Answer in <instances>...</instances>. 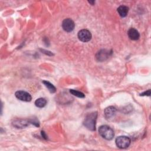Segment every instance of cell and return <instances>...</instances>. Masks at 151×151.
<instances>
[{
  "instance_id": "obj_1",
  "label": "cell",
  "mask_w": 151,
  "mask_h": 151,
  "mask_svg": "<svg viewBox=\"0 0 151 151\" xmlns=\"http://www.w3.org/2000/svg\"><path fill=\"white\" fill-rule=\"evenodd\" d=\"M97 117V112L93 111L90 113H88L83 122L84 126L88 130L91 131H94L96 130V124Z\"/></svg>"
},
{
  "instance_id": "obj_2",
  "label": "cell",
  "mask_w": 151,
  "mask_h": 151,
  "mask_svg": "<svg viewBox=\"0 0 151 151\" xmlns=\"http://www.w3.org/2000/svg\"><path fill=\"white\" fill-rule=\"evenodd\" d=\"M99 134L104 139L110 140L114 136V133L113 130L107 125H102L99 128Z\"/></svg>"
},
{
  "instance_id": "obj_3",
  "label": "cell",
  "mask_w": 151,
  "mask_h": 151,
  "mask_svg": "<svg viewBox=\"0 0 151 151\" xmlns=\"http://www.w3.org/2000/svg\"><path fill=\"white\" fill-rule=\"evenodd\" d=\"M116 146L120 149H125L129 146L131 143L130 139L126 136H120L116 139Z\"/></svg>"
},
{
  "instance_id": "obj_4",
  "label": "cell",
  "mask_w": 151,
  "mask_h": 151,
  "mask_svg": "<svg viewBox=\"0 0 151 151\" xmlns=\"http://www.w3.org/2000/svg\"><path fill=\"white\" fill-rule=\"evenodd\" d=\"M111 53H112L111 51L106 50V49H103L97 52V53L96 54V57L98 61L102 62L108 59L109 57L111 55Z\"/></svg>"
},
{
  "instance_id": "obj_5",
  "label": "cell",
  "mask_w": 151,
  "mask_h": 151,
  "mask_svg": "<svg viewBox=\"0 0 151 151\" xmlns=\"http://www.w3.org/2000/svg\"><path fill=\"white\" fill-rule=\"evenodd\" d=\"M78 39L84 42H88L91 39V32L86 29H81L78 31Z\"/></svg>"
},
{
  "instance_id": "obj_6",
  "label": "cell",
  "mask_w": 151,
  "mask_h": 151,
  "mask_svg": "<svg viewBox=\"0 0 151 151\" xmlns=\"http://www.w3.org/2000/svg\"><path fill=\"white\" fill-rule=\"evenodd\" d=\"M62 27L65 31L71 32L75 27L74 22L70 18H65L63 21Z\"/></svg>"
},
{
  "instance_id": "obj_7",
  "label": "cell",
  "mask_w": 151,
  "mask_h": 151,
  "mask_svg": "<svg viewBox=\"0 0 151 151\" xmlns=\"http://www.w3.org/2000/svg\"><path fill=\"white\" fill-rule=\"evenodd\" d=\"M15 95L18 99L23 101L28 102L30 101L32 99V97L29 93L22 90L16 91Z\"/></svg>"
},
{
  "instance_id": "obj_8",
  "label": "cell",
  "mask_w": 151,
  "mask_h": 151,
  "mask_svg": "<svg viewBox=\"0 0 151 151\" xmlns=\"http://www.w3.org/2000/svg\"><path fill=\"white\" fill-rule=\"evenodd\" d=\"M31 124L29 119H15L12 122V125L17 128H24Z\"/></svg>"
},
{
  "instance_id": "obj_9",
  "label": "cell",
  "mask_w": 151,
  "mask_h": 151,
  "mask_svg": "<svg viewBox=\"0 0 151 151\" xmlns=\"http://www.w3.org/2000/svg\"><path fill=\"white\" fill-rule=\"evenodd\" d=\"M116 109L114 106H109L104 109V113L106 119H110L114 116L116 113Z\"/></svg>"
},
{
  "instance_id": "obj_10",
  "label": "cell",
  "mask_w": 151,
  "mask_h": 151,
  "mask_svg": "<svg viewBox=\"0 0 151 151\" xmlns=\"http://www.w3.org/2000/svg\"><path fill=\"white\" fill-rule=\"evenodd\" d=\"M127 35L129 38L132 40H137L140 37V34L139 31L134 28H130L128 30Z\"/></svg>"
},
{
  "instance_id": "obj_11",
  "label": "cell",
  "mask_w": 151,
  "mask_h": 151,
  "mask_svg": "<svg viewBox=\"0 0 151 151\" xmlns=\"http://www.w3.org/2000/svg\"><path fill=\"white\" fill-rule=\"evenodd\" d=\"M129 12V8L125 5H120L117 8V12L121 17H125L127 16Z\"/></svg>"
},
{
  "instance_id": "obj_12",
  "label": "cell",
  "mask_w": 151,
  "mask_h": 151,
  "mask_svg": "<svg viewBox=\"0 0 151 151\" xmlns=\"http://www.w3.org/2000/svg\"><path fill=\"white\" fill-rule=\"evenodd\" d=\"M47 104V100L44 98H39L35 101V105L39 108H42Z\"/></svg>"
},
{
  "instance_id": "obj_13",
  "label": "cell",
  "mask_w": 151,
  "mask_h": 151,
  "mask_svg": "<svg viewBox=\"0 0 151 151\" xmlns=\"http://www.w3.org/2000/svg\"><path fill=\"white\" fill-rule=\"evenodd\" d=\"M42 83L45 85V86L48 88V90L50 91V93H55L56 91V88L50 82H49L48 81H46V80H44L42 81Z\"/></svg>"
},
{
  "instance_id": "obj_14",
  "label": "cell",
  "mask_w": 151,
  "mask_h": 151,
  "mask_svg": "<svg viewBox=\"0 0 151 151\" xmlns=\"http://www.w3.org/2000/svg\"><path fill=\"white\" fill-rule=\"evenodd\" d=\"M70 93L71 94H73L77 97H79V98H84L85 97V95L83 93L77 91V90H76L71 89V90H70Z\"/></svg>"
},
{
  "instance_id": "obj_15",
  "label": "cell",
  "mask_w": 151,
  "mask_h": 151,
  "mask_svg": "<svg viewBox=\"0 0 151 151\" xmlns=\"http://www.w3.org/2000/svg\"><path fill=\"white\" fill-rule=\"evenodd\" d=\"M140 95V96H150V90L149 89V90H148L147 91H145V92L141 93Z\"/></svg>"
},
{
  "instance_id": "obj_16",
  "label": "cell",
  "mask_w": 151,
  "mask_h": 151,
  "mask_svg": "<svg viewBox=\"0 0 151 151\" xmlns=\"http://www.w3.org/2000/svg\"><path fill=\"white\" fill-rule=\"evenodd\" d=\"M41 134H42V136L43 138H44L45 139H47V136H46V134L44 131H41Z\"/></svg>"
},
{
  "instance_id": "obj_17",
  "label": "cell",
  "mask_w": 151,
  "mask_h": 151,
  "mask_svg": "<svg viewBox=\"0 0 151 151\" xmlns=\"http://www.w3.org/2000/svg\"><path fill=\"white\" fill-rule=\"evenodd\" d=\"M88 2L89 3H90V4H91V5H94V4L95 3V2L93 1H88Z\"/></svg>"
}]
</instances>
